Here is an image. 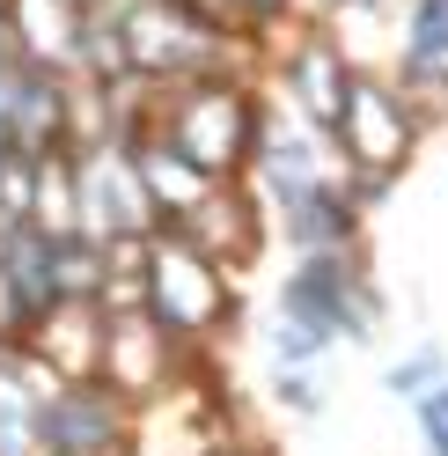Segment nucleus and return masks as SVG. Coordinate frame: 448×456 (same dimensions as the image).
Segmentation results:
<instances>
[{"mask_svg": "<svg viewBox=\"0 0 448 456\" xmlns=\"http://www.w3.org/2000/svg\"><path fill=\"white\" fill-rule=\"evenodd\" d=\"M419 427H427V449L448 456V390H427V397H419Z\"/></svg>", "mask_w": 448, "mask_h": 456, "instance_id": "obj_2", "label": "nucleus"}, {"mask_svg": "<svg viewBox=\"0 0 448 456\" xmlns=\"http://www.w3.org/2000/svg\"><path fill=\"white\" fill-rule=\"evenodd\" d=\"M448 52V0H427L419 8V60H441Z\"/></svg>", "mask_w": 448, "mask_h": 456, "instance_id": "obj_1", "label": "nucleus"}]
</instances>
